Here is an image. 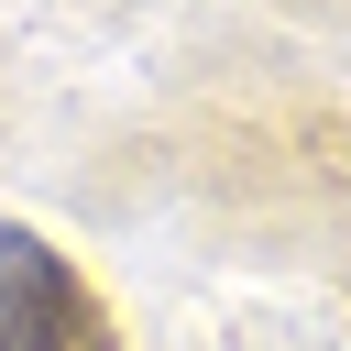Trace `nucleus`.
I'll list each match as a JSON object with an SVG mask.
<instances>
[{"instance_id": "f257e3e1", "label": "nucleus", "mask_w": 351, "mask_h": 351, "mask_svg": "<svg viewBox=\"0 0 351 351\" xmlns=\"http://www.w3.org/2000/svg\"><path fill=\"white\" fill-rule=\"evenodd\" d=\"M0 351H110L99 296L33 230H0Z\"/></svg>"}]
</instances>
